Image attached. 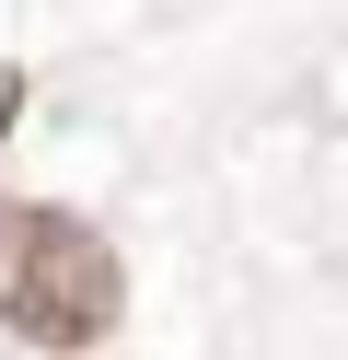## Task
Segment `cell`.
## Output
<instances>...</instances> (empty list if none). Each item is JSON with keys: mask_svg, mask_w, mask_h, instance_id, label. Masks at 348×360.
Returning a JSON list of instances; mask_svg holds the SVG:
<instances>
[{"mask_svg": "<svg viewBox=\"0 0 348 360\" xmlns=\"http://www.w3.org/2000/svg\"><path fill=\"white\" fill-rule=\"evenodd\" d=\"M128 314V267L82 210L0 198V326L35 349H105Z\"/></svg>", "mask_w": 348, "mask_h": 360, "instance_id": "1", "label": "cell"}]
</instances>
